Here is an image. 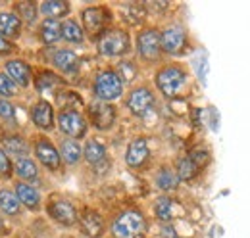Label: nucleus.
<instances>
[{"label":"nucleus","instance_id":"obj_13","mask_svg":"<svg viewBox=\"0 0 250 238\" xmlns=\"http://www.w3.org/2000/svg\"><path fill=\"white\" fill-rule=\"evenodd\" d=\"M79 221H81L83 233L89 238H100V235L104 233V221H102V217L96 211H93V209H85Z\"/></svg>","mask_w":250,"mask_h":238},{"label":"nucleus","instance_id":"obj_18","mask_svg":"<svg viewBox=\"0 0 250 238\" xmlns=\"http://www.w3.org/2000/svg\"><path fill=\"white\" fill-rule=\"evenodd\" d=\"M41 39L46 44H54L62 39V25L56 20H44L41 25Z\"/></svg>","mask_w":250,"mask_h":238},{"label":"nucleus","instance_id":"obj_4","mask_svg":"<svg viewBox=\"0 0 250 238\" xmlns=\"http://www.w3.org/2000/svg\"><path fill=\"white\" fill-rule=\"evenodd\" d=\"M131 46V40H129V35L122 29H112L102 33V37L98 39V52L102 56H122L129 50Z\"/></svg>","mask_w":250,"mask_h":238},{"label":"nucleus","instance_id":"obj_24","mask_svg":"<svg viewBox=\"0 0 250 238\" xmlns=\"http://www.w3.org/2000/svg\"><path fill=\"white\" fill-rule=\"evenodd\" d=\"M20 200L14 192L10 190H0V209L6 213V215H16L20 211Z\"/></svg>","mask_w":250,"mask_h":238},{"label":"nucleus","instance_id":"obj_32","mask_svg":"<svg viewBox=\"0 0 250 238\" xmlns=\"http://www.w3.org/2000/svg\"><path fill=\"white\" fill-rule=\"evenodd\" d=\"M56 83H58V77L46 71V73H42V75H41V79L37 81V87H39L41 90H46L48 87H54Z\"/></svg>","mask_w":250,"mask_h":238},{"label":"nucleus","instance_id":"obj_33","mask_svg":"<svg viewBox=\"0 0 250 238\" xmlns=\"http://www.w3.org/2000/svg\"><path fill=\"white\" fill-rule=\"evenodd\" d=\"M18 10L21 12V18H25L27 21H33L35 20V16H37V8L29 4V2H23V4H20L18 6Z\"/></svg>","mask_w":250,"mask_h":238},{"label":"nucleus","instance_id":"obj_22","mask_svg":"<svg viewBox=\"0 0 250 238\" xmlns=\"http://www.w3.org/2000/svg\"><path fill=\"white\" fill-rule=\"evenodd\" d=\"M85 159L89 161V163H93V165H98L100 161H104V158H106V148H104V144H100L98 140H89L87 144H85Z\"/></svg>","mask_w":250,"mask_h":238},{"label":"nucleus","instance_id":"obj_8","mask_svg":"<svg viewBox=\"0 0 250 238\" xmlns=\"http://www.w3.org/2000/svg\"><path fill=\"white\" fill-rule=\"evenodd\" d=\"M137 48H139V54L145 60H156L160 56V50H162L160 33L154 29L143 31L137 39Z\"/></svg>","mask_w":250,"mask_h":238},{"label":"nucleus","instance_id":"obj_29","mask_svg":"<svg viewBox=\"0 0 250 238\" xmlns=\"http://www.w3.org/2000/svg\"><path fill=\"white\" fill-rule=\"evenodd\" d=\"M177 182H179L177 173H173V171H171V169H167V167H164L156 177L158 188H162V190H173V188L177 186Z\"/></svg>","mask_w":250,"mask_h":238},{"label":"nucleus","instance_id":"obj_17","mask_svg":"<svg viewBox=\"0 0 250 238\" xmlns=\"http://www.w3.org/2000/svg\"><path fill=\"white\" fill-rule=\"evenodd\" d=\"M16 196H18V200L23 204V206H27L29 209H37L39 208V192L29 186V184H25V182H20L18 186H16Z\"/></svg>","mask_w":250,"mask_h":238},{"label":"nucleus","instance_id":"obj_5","mask_svg":"<svg viewBox=\"0 0 250 238\" xmlns=\"http://www.w3.org/2000/svg\"><path fill=\"white\" fill-rule=\"evenodd\" d=\"M58 125H60V131L69 139H81L87 133V121L75 110H63L58 118Z\"/></svg>","mask_w":250,"mask_h":238},{"label":"nucleus","instance_id":"obj_12","mask_svg":"<svg viewBox=\"0 0 250 238\" xmlns=\"http://www.w3.org/2000/svg\"><path fill=\"white\" fill-rule=\"evenodd\" d=\"M148 158V142L145 139H135L125 152V161L129 167H141Z\"/></svg>","mask_w":250,"mask_h":238},{"label":"nucleus","instance_id":"obj_34","mask_svg":"<svg viewBox=\"0 0 250 238\" xmlns=\"http://www.w3.org/2000/svg\"><path fill=\"white\" fill-rule=\"evenodd\" d=\"M188 158L198 165V169H200L204 163H208V159H210V156H208V152H206V150H194Z\"/></svg>","mask_w":250,"mask_h":238},{"label":"nucleus","instance_id":"obj_15","mask_svg":"<svg viewBox=\"0 0 250 238\" xmlns=\"http://www.w3.org/2000/svg\"><path fill=\"white\" fill-rule=\"evenodd\" d=\"M6 73L8 77L16 83V85H21V87H27L29 81H31V71H29V65L21 60H12L6 63Z\"/></svg>","mask_w":250,"mask_h":238},{"label":"nucleus","instance_id":"obj_7","mask_svg":"<svg viewBox=\"0 0 250 238\" xmlns=\"http://www.w3.org/2000/svg\"><path fill=\"white\" fill-rule=\"evenodd\" d=\"M89 118L96 129H110L116 121V108L108 102H93L89 106Z\"/></svg>","mask_w":250,"mask_h":238},{"label":"nucleus","instance_id":"obj_3","mask_svg":"<svg viewBox=\"0 0 250 238\" xmlns=\"http://www.w3.org/2000/svg\"><path fill=\"white\" fill-rule=\"evenodd\" d=\"M187 83V75L181 67H175V65H169V67H164L160 73L156 75V85L160 92L167 98H173L177 96L183 87Z\"/></svg>","mask_w":250,"mask_h":238},{"label":"nucleus","instance_id":"obj_28","mask_svg":"<svg viewBox=\"0 0 250 238\" xmlns=\"http://www.w3.org/2000/svg\"><path fill=\"white\" fill-rule=\"evenodd\" d=\"M173 200L167 198V196H162L156 200V206H154V211H156L158 219L160 221H169L173 219Z\"/></svg>","mask_w":250,"mask_h":238},{"label":"nucleus","instance_id":"obj_37","mask_svg":"<svg viewBox=\"0 0 250 238\" xmlns=\"http://www.w3.org/2000/svg\"><path fill=\"white\" fill-rule=\"evenodd\" d=\"M8 48H10V46H8V42H6V40H4V37L0 35V52H6Z\"/></svg>","mask_w":250,"mask_h":238},{"label":"nucleus","instance_id":"obj_23","mask_svg":"<svg viewBox=\"0 0 250 238\" xmlns=\"http://www.w3.org/2000/svg\"><path fill=\"white\" fill-rule=\"evenodd\" d=\"M83 152H81V146L71 139V140H63L62 148H60V158H63L65 163H77L81 159Z\"/></svg>","mask_w":250,"mask_h":238},{"label":"nucleus","instance_id":"obj_30","mask_svg":"<svg viewBox=\"0 0 250 238\" xmlns=\"http://www.w3.org/2000/svg\"><path fill=\"white\" fill-rule=\"evenodd\" d=\"M4 148H6V152L16 154V156L21 158V156L27 154L29 146H27V142H25L21 137H6V139H4Z\"/></svg>","mask_w":250,"mask_h":238},{"label":"nucleus","instance_id":"obj_35","mask_svg":"<svg viewBox=\"0 0 250 238\" xmlns=\"http://www.w3.org/2000/svg\"><path fill=\"white\" fill-rule=\"evenodd\" d=\"M16 112H14V106L8 102V100H0V118L2 119H14Z\"/></svg>","mask_w":250,"mask_h":238},{"label":"nucleus","instance_id":"obj_10","mask_svg":"<svg viewBox=\"0 0 250 238\" xmlns=\"http://www.w3.org/2000/svg\"><path fill=\"white\" fill-rule=\"evenodd\" d=\"M35 154H37V158H39V161L44 165V167H48V169H58L60 167V152L56 150V146L48 140V139H39L37 140V146H35Z\"/></svg>","mask_w":250,"mask_h":238},{"label":"nucleus","instance_id":"obj_31","mask_svg":"<svg viewBox=\"0 0 250 238\" xmlns=\"http://www.w3.org/2000/svg\"><path fill=\"white\" fill-rule=\"evenodd\" d=\"M16 92H18V85H16L8 75L0 73V96L6 100V98H10V96H16Z\"/></svg>","mask_w":250,"mask_h":238},{"label":"nucleus","instance_id":"obj_6","mask_svg":"<svg viewBox=\"0 0 250 238\" xmlns=\"http://www.w3.org/2000/svg\"><path fill=\"white\" fill-rule=\"evenodd\" d=\"M160 44H162V50L167 52V54H179L185 44H187V35L185 29L179 27V25H171L167 29H164V33L160 35Z\"/></svg>","mask_w":250,"mask_h":238},{"label":"nucleus","instance_id":"obj_25","mask_svg":"<svg viewBox=\"0 0 250 238\" xmlns=\"http://www.w3.org/2000/svg\"><path fill=\"white\" fill-rule=\"evenodd\" d=\"M14 169H16V173H18V177L20 178H25V180H31V178L37 177V165L33 163L31 159H27V158H18L16 159V163H14Z\"/></svg>","mask_w":250,"mask_h":238},{"label":"nucleus","instance_id":"obj_27","mask_svg":"<svg viewBox=\"0 0 250 238\" xmlns=\"http://www.w3.org/2000/svg\"><path fill=\"white\" fill-rule=\"evenodd\" d=\"M62 39H65L67 42H81L83 40V29L79 27L77 21L67 20L62 23Z\"/></svg>","mask_w":250,"mask_h":238},{"label":"nucleus","instance_id":"obj_16","mask_svg":"<svg viewBox=\"0 0 250 238\" xmlns=\"http://www.w3.org/2000/svg\"><path fill=\"white\" fill-rule=\"evenodd\" d=\"M108 21V12L104 8H87L83 12V23L89 33H100Z\"/></svg>","mask_w":250,"mask_h":238},{"label":"nucleus","instance_id":"obj_9","mask_svg":"<svg viewBox=\"0 0 250 238\" xmlns=\"http://www.w3.org/2000/svg\"><path fill=\"white\" fill-rule=\"evenodd\" d=\"M152 104H154V94L145 87L135 89L127 98V108L131 110L133 116H139V118L145 116L152 108Z\"/></svg>","mask_w":250,"mask_h":238},{"label":"nucleus","instance_id":"obj_21","mask_svg":"<svg viewBox=\"0 0 250 238\" xmlns=\"http://www.w3.org/2000/svg\"><path fill=\"white\" fill-rule=\"evenodd\" d=\"M21 29V21L14 14H0V35L16 37Z\"/></svg>","mask_w":250,"mask_h":238},{"label":"nucleus","instance_id":"obj_36","mask_svg":"<svg viewBox=\"0 0 250 238\" xmlns=\"http://www.w3.org/2000/svg\"><path fill=\"white\" fill-rule=\"evenodd\" d=\"M10 169H12L10 158L6 156L4 150H0V173H2V175H10Z\"/></svg>","mask_w":250,"mask_h":238},{"label":"nucleus","instance_id":"obj_20","mask_svg":"<svg viewBox=\"0 0 250 238\" xmlns=\"http://www.w3.org/2000/svg\"><path fill=\"white\" fill-rule=\"evenodd\" d=\"M54 65L60 69V71H65V73H71L75 67H77V54L75 52H71V50H58L56 54H54Z\"/></svg>","mask_w":250,"mask_h":238},{"label":"nucleus","instance_id":"obj_19","mask_svg":"<svg viewBox=\"0 0 250 238\" xmlns=\"http://www.w3.org/2000/svg\"><path fill=\"white\" fill-rule=\"evenodd\" d=\"M41 12L46 16V20H56L69 12V4L62 0H46L41 4Z\"/></svg>","mask_w":250,"mask_h":238},{"label":"nucleus","instance_id":"obj_26","mask_svg":"<svg viewBox=\"0 0 250 238\" xmlns=\"http://www.w3.org/2000/svg\"><path fill=\"white\" fill-rule=\"evenodd\" d=\"M196 173H198V165L190 158H181L177 161V178L179 180H190L196 177Z\"/></svg>","mask_w":250,"mask_h":238},{"label":"nucleus","instance_id":"obj_1","mask_svg":"<svg viewBox=\"0 0 250 238\" xmlns=\"http://www.w3.org/2000/svg\"><path fill=\"white\" fill-rule=\"evenodd\" d=\"M145 229H146L145 217L141 211L135 209L124 211L120 217H116L112 225V233L116 238H137L145 233Z\"/></svg>","mask_w":250,"mask_h":238},{"label":"nucleus","instance_id":"obj_2","mask_svg":"<svg viewBox=\"0 0 250 238\" xmlns=\"http://www.w3.org/2000/svg\"><path fill=\"white\" fill-rule=\"evenodd\" d=\"M124 92V81L120 77V73L106 69L100 71L94 79V94L100 102H112L116 98H120Z\"/></svg>","mask_w":250,"mask_h":238},{"label":"nucleus","instance_id":"obj_14","mask_svg":"<svg viewBox=\"0 0 250 238\" xmlns=\"http://www.w3.org/2000/svg\"><path fill=\"white\" fill-rule=\"evenodd\" d=\"M31 119L39 129H52V125H54V110H52V106L48 102H44V100L37 102L31 110Z\"/></svg>","mask_w":250,"mask_h":238},{"label":"nucleus","instance_id":"obj_11","mask_svg":"<svg viewBox=\"0 0 250 238\" xmlns=\"http://www.w3.org/2000/svg\"><path fill=\"white\" fill-rule=\"evenodd\" d=\"M48 215L54 221H58L62 225H67V227L77 221V211H75V208L69 202H65V200H54V202H50L48 204Z\"/></svg>","mask_w":250,"mask_h":238}]
</instances>
